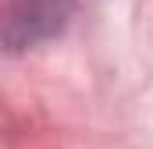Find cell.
Masks as SVG:
<instances>
[{"instance_id":"obj_1","label":"cell","mask_w":153,"mask_h":149,"mask_svg":"<svg viewBox=\"0 0 153 149\" xmlns=\"http://www.w3.org/2000/svg\"><path fill=\"white\" fill-rule=\"evenodd\" d=\"M71 14V0H4V43L25 50L57 36Z\"/></svg>"}]
</instances>
